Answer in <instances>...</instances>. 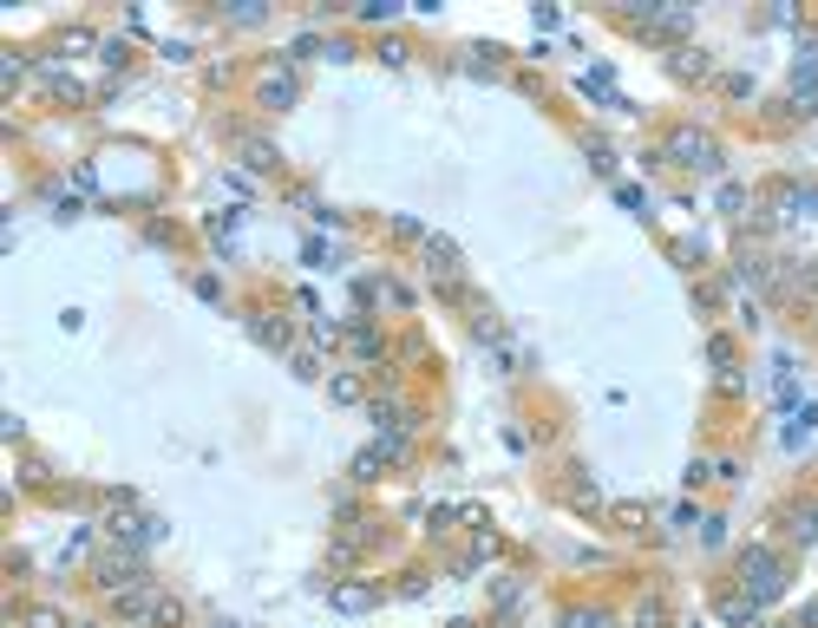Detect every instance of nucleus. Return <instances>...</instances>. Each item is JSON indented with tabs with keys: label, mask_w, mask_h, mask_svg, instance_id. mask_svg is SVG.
<instances>
[{
	"label": "nucleus",
	"mask_w": 818,
	"mask_h": 628,
	"mask_svg": "<svg viewBox=\"0 0 818 628\" xmlns=\"http://www.w3.org/2000/svg\"><path fill=\"white\" fill-rule=\"evenodd\" d=\"M262 98H269V105H288V98H295V72H269V79H262Z\"/></svg>",
	"instance_id": "obj_7"
},
{
	"label": "nucleus",
	"mask_w": 818,
	"mask_h": 628,
	"mask_svg": "<svg viewBox=\"0 0 818 628\" xmlns=\"http://www.w3.org/2000/svg\"><path fill=\"white\" fill-rule=\"evenodd\" d=\"M786 537L818 544V505H793V511H786Z\"/></svg>",
	"instance_id": "obj_6"
},
{
	"label": "nucleus",
	"mask_w": 818,
	"mask_h": 628,
	"mask_svg": "<svg viewBox=\"0 0 818 628\" xmlns=\"http://www.w3.org/2000/svg\"><path fill=\"white\" fill-rule=\"evenodd\" d=\"M564 628H609V616H603V609H570Z\"/></svg>",
	"instance_id": "obj_10"
},
{
	"label": "nucleus",
	"mask_w": 818,
	"mask_h": 628,
	"mask_svg": "<svg viewBox=\"0 0 818 628\" xmlns=\"http://www.w3.org/2000/svg\"><path fill=\"white\" fill-rule=\"evenodd\" d=\"M636 26H655V33H688V13H668V7H629Z\"/></svg>",
	"instance_id": "obj_4"
},
{
	"label": "nucleus",
	"mask_w": 818,
	"mask_h": 628,
	"mask_svg": "<svg viewBox=\"0 0 818 628\" xmlns=\"http://www.w3.org/2000/svg\"><path fill=\"white\" fill-rule=\"evenodd\" d=\"M780 590H786L780 557H773V550H747V557H740V596H747V603H773Z\"/></svg>",
	"instance_id": "obj_2"
},
{
	"label": "nucleus",
	"mask_w": 818,
	"mask_h": 628,
	"mask_svg": "<svg viewBox=\"0 0 818 628\" xmlns=\"http://www.w3.org/2000/svg\"><path fill=\"white\" fill-rule=\"evenodd\" d=\"M328 393H334V400H354V393H360V380H354V374H334V387H328Z\"/></svg>",
	"instance_id": "obj_12"
},
{
	"label": "nucleus",
	"mask_w": 818,
	"mask_h": 628,
	"mask_svg": "<svg viewBox=\"0 0 818 628\" xmlns=\"http://www.w3.org/2000/svg\"><path fill=\"white\" fill-rule=\"evenodd\" d=\"M681 164H701V170H714V138H701V131H675V144H668Z\"/></svg>",
	"instance_id": "obj_3"
},
{
	"label": "nucleus",
	"mask_w": 818,
	"mask_h": 628,
	"mask_svg": "<svg viewBox=\"0 0 818 628\" xmlns=\"http://www.w3.org/2000/svg\"><path fill=\"white\" fill-rule=\"evenodd\" d=\"M111 609H118L131 628H177V623H183V603H177V596H164L151 577H144L138 590H118V596H111Z\"/></svg>",
	"instance_id": "obj_1"
},
{
	"label": "nucleus",
	"mask_w": 818,
	"mask_h": 628,
	"mask_svg": "<svg viewBox=\"0 0 818 628\" xmlns=\"http://www.w3.org/2000/svg\"><path fill=\"white\" fill-rule=\"evenodd\" d=\"M780 203L799 210V216H818V190H780Z\"/></svg>",
	"instance_id": "obj_8"
},
{
	"label": "nucleus",
	"mask_w": 818,
	"mask_h": 628,
	"mask_svg": "<svg viewBox=\"0 0 818 628\" xmlns=\"http://www.w3.org/2000/svg\"><path fill=\"white\" fill-rule=\"evenodd\" d=\"M754 609H760V603H747V596H727V603H721L727 623H754Z\"/></svg>",
	"instance_id": "obj_9"
},
{
	"label": "nucleus",
	"mask_w": 818,
	"mask_h": 628,
	"mask_svg": "<svg viewBox=\"0 0 818 628\" xmlns=\"http://www.w3.org/2000/svg\"><path fill=\"white\" fill-rule=\"evenodd\" d=\"M111 537L131 544V550H144V544L157 537V524H151V518H111Z\"/></svg>",
	"instance_id": "obj_5"
},
{
	"label": "nucleus",
	"mask_w": 818,
	"mask_h": 628,
	"mask_svg": "<svg viewBox=\"0 0 818 628\" xmlns=\"http://www.w3.org/2000/svg\"><path fill=\"white\" fill-rule=\"evenodd\" d=\"M26 628H66L59 609H26Z\"/></svg>",
	"instance_id": "obj_11"
}]
</instances>
